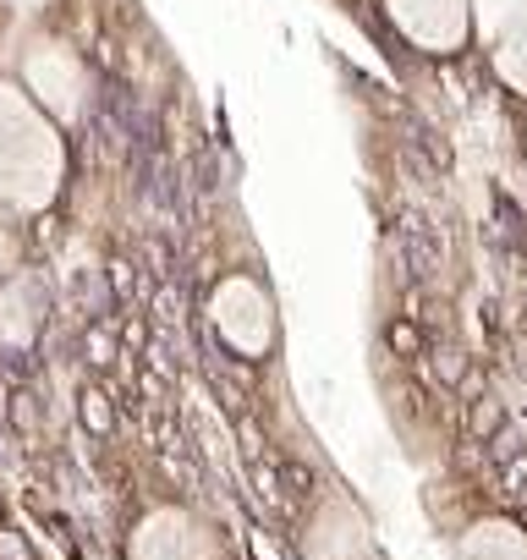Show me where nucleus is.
I'll list each match as a JSON object with an SVG mask.
<instances>
[{"label":"nucleus","mask_w":527,"mask_h":560,"mask_svg":"<svg viewBox=\"0 0 527 560\" xmlns=\"http://www.w3.org/2000/svg\"><path fill=\"white\" fill-rule=\"evenodd\" d=\"M61 138L45 110L28 105L17 89H0V203L45 209L61 187Z\"/></svg>","instance_id":"obj_1"},{"label":"nucleus","mask_w":527,"mask_h":560,"mask_svg":"<svg viewBox=\"0 0 527 560\" xmlns=\"http://www.w3.org/2000/svg\"><path fill=\"white\" fill-rule=\"evenodd\" d=\"M209 325L242 358H264L276 347V303H270V292H264L253 275L220 280L214 298H209Z\"/></svg>","instance_id":"obj_2"},{"label":"nucleus","mask_w":527,"mask_h":560,"mask_svg":"<svg viewBox=\"0 0 527 560\" xmlns=\"http://www.w3.org/2000/svg\"><path fill=\"white\" fill-rule=\"evenodd\" d=\"M23 72H28V89H34L39 110H50L56 121H72V116L83 110V89H89V78H83V61H78L67 45L39 39V45L28 50Z\"/></svg>","instance_id":"obj_3"},{"label":"nucleus","mask_w":527,"mask_h":560,"mask_svg":"<svg viewBox=\"0 0 527 560\" xmlns=\"http://www.w3.org/2000/svg\"><path fill=\"white\" fill-rule=\"evenodd\" d=\"M385 7H390V23L429 56H450L472 34L467 0H385Z\"/></svg>","instance_id":"obj_4"},{"label":"nucleus","mask_w":527,"mask_h":560,"mask_svg":"<svg viewBox=\"0 0 527 560\" xmlns=\"http://www.w3.org/2000/svg\"><path fill=\"white\" fill-rule=\"evenodd\" d=\"M34 336H39V292H34V280H23V275L0 280V347L23 352V347H34Z\"/></svg>","instance_id":"obj_5"},{"label":"nucleus","mask_w":527,"mask_h":560,"mask_svg":"<svg viewBox=\"0 0 527 560\" xmlns=\"http://www.w3.org/2000/svg\"><path fill=\"white\" fill-rule=\"evenodd\" d=\"M494 72L505 89L527 94V7L494 34Z\"/></svg>","instance_id":"obj_6"},{"label":"nucleus","mask_w":527,"mask_h":560,"mask_svg":"<svg viewBox=\"0 0 527 560\" xmlns=\"http://www.w3.org/2000/svg\"><path fill=\"white\" fill-rule=\"evenodd\" d=\"M522 7H527V0H467V18H472V28H478L483 39H494Z\"/></svg>","instance_id":"obj_7"},{"label":"nucleus","mask_w":527,"mask_h":560,"mask_svg":"<svg viewBox=\"0 0 527 560\" xmlns=\"http://www.w3.org/2000/svg\"><path fill=\"white\" fill-rule=\"evenodd\" d=\"M78 418H83V429H89V434H110V429H116V407H110V396H105V390H94V385L78 396Z\"/></svg>","instance_id":"obj_8"},{"label":"nucleus","mask_w":527,"mask_h":560,"mask_svg":"<svg viewBox=\"0 0 527 560\" xmlns=\"http://www.w3.org/2000/svg\"><path fill=\"white\" fill-rule=\"evenodd\" d=\"M0 560H34L28 538H23V533H12V527H0Z\"/></svg>","instance_id":"obj_9"},{"label":"nucleus","mask_w":527,"mask_h":560,"mask_svg":"<svg viewBox=\"0 0 527 560\" xmlns=\"http://www.w3.org/2000/svg\"><path fill=\"white\" fill-rule=\"evenodd\" d=\"M17 264V236H12V225L7 220H0V275H7Z\"/></svg>","instance_id":"obj_10"},{"label":"nucleus","mask_w":527,"mask_h":560,"mask_svg":"<svg viewBox=\"0 0 527 560\" xmlns=\"http://www.w3.org/2000/svg\"><path fill=\"white\" fill-rule=\"evenodd\" d=\"M89 358H94V363H99V369H105V363H110V341H105V336H99V330H94V336H89Z\"/></svg>","instance_id":"obj_11"},{"label":"nucleus","mask_w":527,"mask_h":560,"mask_svg":"<svg viewBox=\"0 0 527 560\" xmlns=\"http://www.w3.org/2000/svg\"><path fill=\"white\" fill-rule=\"evenodd\" d=\"M12 7H23V12H39V7H50V0H12Z\"/></svg>","instance_id":"obj_12"}]
</instances>
